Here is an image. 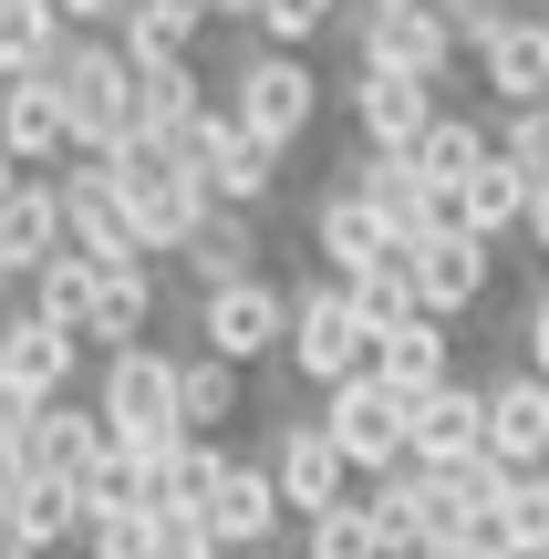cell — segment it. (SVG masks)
<instances>
[{
    "instance_id": "obj_1",
    "label": "cell",
    "mask_w": 549,
    "mask_h": 559,
    "mask_svg": "<svg viewBox=\"0 0 549 559\" xmlns=\"http://www.w3.org/2000/svg\"><path fill=\"white\" fill-rule=\"evenodd\" d=\"M52 94L62 115H73V156H124V145L145 135V73L124 41L104 32H73V52L52 62Z\"/></svg>"
},
{
    "instance_id": "obj_2",
    "label": "cell",
    "mask_w": 549,
    "mask_h": 559,
    "mask_svg": "<svg viewBox=\"0 0 549 559\" xmlns=\"http://www.w3.org/2000/svg\"><path fill=\"white\" fill-rule=\"evenodd\" d=\"M115 166V187H124V207H135V228H145V249H198V228L218 218V187H207V166L187 156V145H166V135H135L124 156H104Z\"/></svg>"
},
{
    "instance_id": "obj_3",
    "label": "cell",
    "mask_w": 549,
    "mask_h": 559,
    "mask_svg": "<svg viewBox=\"0 0 549 559\" xmlns=\"http://www.w3.org/2000/svg\"><path fill=\"white\" fill-rule=\"evenodd\" d=\"M322 425H332V445L353 456V477H405V466H415V394H405V383H384V373L332 383V394H322Z\"/></svg>"
},
{
    "instance_id": "obj_4",
    "label": "cell",
    "mask_w": 549,
    "mask_h": 559,
    "mask_svg": "<svg viewBox=\"0 0 549 559\" xmlns=\"http://www.w3.org/2000/svg\"><path fill=\"white\" fill-rule=\"evenodd\" d=\"M290 373L301 383H353V373H373V321L353 311V280H311V290H290Z\"/></svg>"
},
{
    "instance_id": "obj_5",
    "label": "cell",
    "mask_w": 549,
    "mask_h": 559,
    "mask_svg": "<svg viewBox=\"0 0 549 559\" xmlns=\"http://www.w3.org/2000/svg\"><path fill=\"white\" fill-rule=\"evenodd\" d=\"M228 115H239L260 145L290 156V145L311 135V115H322V73H311L301 52H270L260 41V52H239V73H228Z\"/></svg>"
},
{
    "instance_id": "obj_6",
    "label": "cell",
    "mask_w": 549,
    "mask_h": 559,
    "mask_svg": "<svg viewBox=\"0 0 549 559\" xmlns=\"http://www.w3.org/2000/svg\"><path fill=\"white\" fill-rule=\"evenodd\" d=\"M62 218H73V249H83L94 270H145V260H156L104 156H73V166H62Z\"/></svg>"
},
{
    "instance_id": "obj_7",
    "label": "cell",
    "mask_w": 549,
    "mask_h": 559,
    "mask_svg": "<svg viewBox=\"0 0 549 559\" xmlns=\"http://www.w3.org/2000/svg\"><path fill=\"white\" fill-rule=\"evenodd\" d=\"M270 477H281V498H290V519H332V508H353V456L332 445V425L322 415H290L281 436H270Z\"/></svg>"
},
{
    "instance_id": "obj_8",
    "label": "cell",
    "mask_w": 549,
    "mask_h": 559,
    "mask_svg": "<svg viewBox=\"0 0 549 559\" xmlns=\"http://www.w3.org/2000/svg\"><path fill=\"white\" fill-rule=\"evenodd\" d=\"M83 383V332L41 311H11L0 321V404H62Z\"/></svg>"
},
{
    "instance_id": "obj_9",
    "label": "cell",
    "mask_w": 549,
    "mask_h": 559,
    "mask_svg": "<svg viewBox=\"0 0 549 559\" xmlns=\"http://www.w3.org/2000/svg\"><path fill=\"white\" fill-rule=\"evenodd\" d=\"M177 383H187V353L135 342V353H104L94 404H104V425H115V436H145V425H187V415H177Z\"/></svg>"
},
{
    "instance_id": "obj_10",
    "label": "cell",
    "mask_w": 549,
    "mask_h": 559,
    "mask_svg": "<svg viewBox=\"0 0 549 559\" xmlns=\"http://www.w3.org/2000/svg\"><path fill=\"white\" fill-rule=\"evenodd\" d=\"M353 187H363V198L394 218V239H405V249H426V239H456V228H467V218H456V198H446V187H435L415 156H384V145H363Z\"/></svg>"
},
{
    "instance_id": "obj_11",
    "label": "cell",
    "mask_w": 549,
    "mask_h": 559,
    "mask_svg": "<svg viewBox=\"0 0 549 559\" xmlns=\"http://www.w3.org/2000/svg\"><path fill=\"white\" fill-rule=\"evenodd\" d=\"M353 41H363V73H415V83H446L467 52L446 11H353Z\"/></svg>"
},
{
    "instance_id": "obj_12",
    "label": "cell",
    "mask_w": 549,
    "mask_h": 559,
    "mask_svg": "<svg viewBox=\"0 0 549 559\" xmlns=\"http://www.w3.org/2000/svg\"><path fill=\"white\" fill-rule=\"evenodd\" d=\"M198 332H207V353H228V362L249 373L260 353H290V290H270V280L207 290V300H198Z\"/></svg>"
},
{
    "instance_id": "obj_13",
    "label": "cell",
    "mask_w": 549,
    "mask_h": 559,
    "mask_svg": "<svg viewBox=\"0 0 549 559\" xmlns=\"http://www.w3.org/2000/svg\"><path fill=\"white\" fill-rule=\"evenodd\" d=\"M62 249H73L62 177H11V187H0V270H11V280H41Z\"/></svg>"
},
{
    "instance_id": "obj_14",
    "label": "cell",
    "mask_w": 549,
    "mask_h": 559,
    "mask_svg": "<svg viewBox=\"0 0 549 559\" xmlns=\"http://www.w3.org/2000/svg\"><path fill=\"white\" fill-rule=\"evenodd\" d=\"M187 156L207 166V187H218V207H249V218H260V198L281 187V145H260V135H249L239 115H228V104H218V115L198 124V135H187Z\"/></svg>"
},
{
    "instance_id": "obj_15",
    "label": "cell",
    "mask_w": 549,
    "mask_h": 559,
    "mask_svg": "<svg viewBox=\"0 0 549 559\" xmlns=\"http://www.w3.org/2000/svg\"><path fill=\"white\" fill-rule=\"evenodd\" d=\"M488 456L509 466V477L549 466V373H539V362L488 373Z\"/></svg>"
},
{
    "instance_id": "obj_16",
    "label": "cell",
    "mask_w": 549,
    "mask_h": 559,
    "mask_svg": "<svg viewBox=\"0 0 549 559\" xmlns=\"http://www.w3.org/2000/svg\"><path fill=\"white\" fill-rule=\"evenodd\" d=\"M311 239H322V270H332V280H363L373 260H394V249H405V239H394V218H384V207H373L353 177L322 187V207H311Z\"/></svg>"
},
{
    "instance_id": "obj_17",
    "label": "cell",
    "mask_w": 549,
    "mask_h": 559,
    "mask_svg": "<svg viewBox=\"0 0 549 559\" xmlns=\"http://www.w3.org/2000/svg\"><path fill=\"white\" fill-rule=\"evenodd\" d=\"M353 115H363V145L415 156V145L446 124V104H435V83H415V73H363L353 83Z\"/></svg>"
},
{
    "instance_id": "obj_18",
    "label": "cell",
    "mask_w": 549,
    "mask_h": 559,
    "mask_svg": "<svg viewBox=\"0 0 549 559\" xmlns=\"http://www.w3.org/2000/svg\"><path fill=\"white\" fill-rule=\"evenodd\" d=\"M198 519H207V539H218L228 559H249V549H270V539H281L290 498H281V477H270V466H228V477H218V498H207Z\"/></svg>"
},
{
    "instance_id": "obj_19",
    "label": "cell",
    "mask_w": 549,
    "mask_h": 559,
    "mask_svg": "<svg viewBox=\"0 0 549 559\" xmlns=\"http://www.w3.org/2000/svg\"><path fill=\"white\" fill-rule=\"evenodd\" d=\"M488 456V383H435V394H415V466H467Z\"/></svg>"
},
{
    "instance_id": "obj_20",
    "label": "cell",
    "mask_w": 549,
    "mask_h": 559,
    "mask_svg": "<svg viewBox=\"0 0 549 559\" xmlns=\"http://www.w3.org/2000/svg\"><path fill=\"white\" fill-rule=\"evenodd\" d=\"M83 519H94V508H83L73 477H11V487H0V539H11V549L52 559L62 539H83Z\"/></svg>"
},
{
    "instance_id": "obj_21",
    "label": "cell",
    "mask_w": 549,
    "mask_h": 559,
    "mask_svg": "<svg viewBox=\"0 0 549 559\" xmlns=\"http://www.w3.org/2000/svg\"><path fill=\"white\" fill-rule=\"evenodd\" d=\"M477 73H488V94L509 104V115L549 104V21H539V11H509V32L477 52Z\"/></svg>"
},
{
    "instance_id": "obj_22",
    "label": "cell",
    "mask_w": 549,
    "mask_h": 559,
    "mask_svg": "<svg viewBox=\"0 0 549 559\" xmlns=\"http://www.w3.org/2000/svg\"><path fill=\"white\" fill-rule=\"evenodd\" d=\"M0 135H11V166L41 177V166L73 156V115H62L52 83H0Z\"/></svg>"
},
{
    "instance_id": "obj_23",
    "label": "cell",
    "mask_w": 549,
    "mask_h": 559,
    "mask_svg": "<svg viewBox=\"0 0 549 559\" xmlns=\"http://www.w3.org/2000/svg\"><path fill=\"white\" fill-rule=\"evenodd\" d=\"M415 280H426V311H435V321H456V311H477V300H488L498 249H488V239H467V228H456V239H426V249H415Z\"/></svg>"
},
{
    "instance_id": "obj_24",
    "label": "cell",
    "mask_w": 549,
    "mask_h": 559,
    "mask_svg": "<svg viewBox=\"0 0 549 559\" xmlns=\"http://www.w3.org/2000/svg\"><path fill=\"white\" fill-rule=\"evenodd\" d=\"M62 52H73L62 0H0V83H52Z\"/></svg>"
},
{
    "instance_id": "obj_25",
    "label": "cell",
    "mask_w": 549,
    "mask_h": 559,
    "mask_svg": "<svg viewBox=\"0 0 549 559\" xmlns=\"http://www.w3.org/2000/svg\"><path fill=\"white\" fill-rule=\"evenodd\" d=\"M373 373H384V383H405V394H435V383H456V353H446V321H435V311L394 321V332L373 342Z\"/></svg>"
},
{
    "instance_id": "obj_26",
    "label": "cell",
    "mask_w": 549,
    "mask_h": 559,
    "mask_svg": "<svg viewBox=\"0 0 549 559\" xmlns=\"http://www.w3.org/2000/svg\"><path fill=\"white\" fill-rule=\"evenodd\" d=\"M363 519H373V539H384V559H435V528H426V477H373L363 487Z\"/></svg>"
},
{
    "instance_id": "obj_27",
    "label": "cell",
    "mask_w": 549,
    "mask_h": 559,
    "mask_svg": "<svg viewBox=\"0 0 549 559\" xmlns=\"http://www.w3.org/2000/svg\"><path fill=\"white\" fill-rule=\"evenodd\" d=\"M145 73V135H166V145H187L218 104H207V73L198 62H135Z\"/></svg>"
},
{
    "instance_id": "obj_28",
    "label": "cell",
    "mask_w": 549,
    "mask_h": 559,
    "mask_svg": "<svg viewBox=\"0 0 549 559\" xmlns=\"http://www.w3.org/2000/svg\"><path fill=\"white\" fill-rule=\"evenodd\" d=\"M529 198H539V187L518 177L509 156H498L488 177H467V187H456V218H467V239H488V249H498L509 228H529Z\"/></svg>"
},
{
    "instance_id": "obj_29",
    "label": "cell",
    "mask_w": 549,
    "mask_h": 559,
    "mask_svg": "<svg viewBox=\"0 0 549 559\" xmlns=\"http://www.w3.org/2000/svg\"><path fill=\"white\" fill-rule=\"evenodd\" d=\"M187 270H198L207 290H239V280H260V218H249V207H218V218L198 228V249H187Z\"/></svg>"
},
{
    "instance_id": "obj_30",
    "label": "cell",
    "mask_w": 549,
    "mask_h": 559,
    "mask_svg": "<svg viewBox=\"0 0 549 559\" xmlns=\"http://www.w3.org/2000/svg\"><path fill=\"white\" fill-rule=\"evenodd\" d=\"M207 21H218V11H207V0H135L115 41H124V52H135V62H187V41H198Z\"/></svg>"
},
{
    "instance_id": "obj_31",
    "label": "cell",
    "mask_w": 549,
    "mask_h": 559,
    "mask_svg": "<svg viewBox=\"0 0 549 559\" xmlns=\"http://www.w3.org/2000/svg\"><path fill=\"white\" fill-rule=\"evenodd\" d=\"M156 332V270H104V300H94V353H135Z\"/></svg>"
},
{
    "instance_id": "obj_32",
    "label": "cell",
    "mask_w": 549,
    "mask_h": 559,
    "mask_svg": "<svg viewBox=\"0 0 549 559\" xmlns=\"http://www.w3.org/2000/svg\"><path fill=\"white\" fill-rule=\"evenodd\" d=\"M415 166H426V177L456 198L467 177H488V166H498V124H477V115H446L426 145H415Z\"/></svg>"
},
{
    "instance_id": "obj_33",
    "label": "cell",
    "mask_w": 549,
    "mask_h": 559,
    "mask_svg": "<svg viewBox=\"0 0 549 559\" xmlns=\"http://www.w3.org/2000/svg\"><path fill=\"white\" fill-rule=\"evenodd\" d=\"M94 300H104V270L83 260V249H62V260L32 280V311L62 321V332H83V342H94Z\"/></svg>"
},
{
    "instance_id": "obj_34",
    "label": "cell",
    "mask_w": 549,
    "mask_h": 559,
    "mask_svg": "<svg viewBox=\"0 0 549 559\" xmlns=\"http://www.w3.org/2000/svg\"><path fill=\"white\" fill-rule=\"evenodd\" d=\"M353 311L373 321V342H384L394 321H415V311H426V280H415V249H394V260H373L363 280H353Z\"/></svg>"
},
{
    "instance_id": "obj_35",
    "label": "cell",
    "mask_w": 549,
    "mask_h": 559,
    "mask_svg": "<svg viewBox=\"0 0 549 559\" xmlns=\"http://www.w3.org/2000/svg\"><path fill=\"white\" fill-rule=\"evenodd\" d=\"M177 415H187V436H218V425L239 415V362H228V353H187Z\"/></svg>"
},
{
    "instance_id": "obj_36",
    "label": "cell",
    "mask_w": 549,
    "mask_h": 559,
    "mask_svg": "<svg viewBox=\"0 0 549 559\" xmlns=\"http://www.w3.org/2000/svg\"><path fill=\"white\" fill-rule=\"evenodd\" d=\"M509 549L518 559H549V466L509 477Z\"/></svg>"
},
{
    "instance_id": "obj_37",
    "label": "cell",
    "mask_w": 549,
    "mask_h": 559,
    "mask_svg": "<svg viewBox=\"0 0 549 559\" xmlns=\"http://www.w3.org/2000/svg\"><path fill=\"white\" fill-rule=\"evenodd\" d=\"M83 559H156V508H115V519H83Z\"/></svg>"
},
{
    "instance_id": "obj_38",
    "label": "cell",
    "mask_w": 549,
    "mask_h": 559,
    "mask_svg": "<svg viewBox=\"0 0 549 559\" xmlns=\"http://www.w3.org/2000/svg\"><path fill=\"white\" fill-rule=\"evenodd\" d=\"M301 559H384V539H373V519H363V498H353V508H332V519H311Z\"/></svg>"
},
{
    "instance_id": "obj_39",
    "label": "cell",
    "mask_w": 549,
    "mask_h": 559,
    "mask_svg": "<svg viewBox=\"0 0 549 559\" xmlns=\"http://www.w3.org/2000/svg\"><path fill=\"white\" fill-rule=\"evenodd\" d=\"M332 11H343V0H260V21H249V32H260L270 52H301L311 32H332Z\"/></svg>"
},
{
    "instance_id": "obj_40",
    "label": "cell",
    "mask_w": 549,
    "mask_h": 559,
    "mask_svg": "<svg viewBox=\"0 0 549 559\" xmlns=\"http://www.w3.org/2000/svg\"><path fill=\"white\" fill-rule=\"evenodd\" d=\"M498 156H509L529 187H549V104H529V115H498Z\"/></svg>"
},
{
    "instance_id": "obj_41",
    "label": "cell",
    "mask_w": 549,
    "mask_h": 559,
    "mask_svg": "<svg viewBox=\"0 0 549 559\" xmlns=\"http://www.w3.org/2000/svg\"><path fill=\"white\" fill-rule=\"evenodd\" d=\"M156 559H228L207 539V519H187V508H156Z\"/></svg>"
},
{
    "instance_id": "obj_42",
    "label": "cell",
    "mask_w": 549,
    "mask_h": 559,
    "mask_svg": "<svg viewBox=\"0 0 549 559\" xmlns=\"http://www.w3.org/2000/svg\"><path fill=\"white\" fill-rule=\"evenodd\" d=\"M124 11H135V0H62V21H73V32H104V41L124 32Z\"/></svg>"
},
{
    "instance_id": "obj_43",
    "label": "cell",
    "mask_w": 549,
    "mask_h": 559,
    "mask_svg": "<svg viewBox=\"0 0 549 559\" xmlns=\"http://www.w3.org/2000/svg\"><path fill=\"white\" fill-rule=\"evenodd\" d=\"M518 332H529V362H539V373H549V290L529 300V321H518Z\"/></svg>"
},
{
    "instance_id": "obj_44",
    "label": "cell",
    "mask_w": 549,
    "mask_h": 559,
    "mask_svg": "<svg viewBox=\"0 0 549 559\" xmlns=\"http://www.w3.org/2000/svg\"><path fill=\"white\" fill-rule=\"evenodd\" d=\"M529 249H549V187L529 198Z\"/></svg>"
},
{
    "instance_id": "obj_45",
    "label": "cell",
    "mask_w": 549,
    "mask_h": 559,
    "mask_svg": "<svg viewBox=\"0 0 549 559\" xmlns=\"http://www.w3.org/2000/svg\"><path fill=\"white\" fill-rule=\"evenodd\" d=\"M207 11H218V21H260V0H207Z\"/></svg>"
},
{
    "instance_id": "obj_46",
    "label": "cell",
    "mask_w": 549,
    "mask_h": 559,
    "mask_svg": "<svg viewBox=\"0 0 549 559\" xmlns=\"http://www.w3.org/2000/svg\"><path fill=\"white\" fill-rule=\"evenodd\" d=\"M363 11H446V0H363Z\"/></svg>"
},
{
    "instance_id": "obj_47",
    "label": "cell",
    "mask_w": 549,
    "mask_h": 559,
    "mask_svg": "<svg viewBox=\"0 0 549 559\" xmlns=\"http://www.w3.org/2000/svg\"><path fill=\"white\" fill-rule=\"evenodd\" d=\"M446 559H518V549H446Z\"/></svg>"
},
{
    "instance_id": "obj_48",
    "label": "cell",
    "mask_w": 549,
    "mask_h": 559,
    "mask_svg": "<svg viewBox=\"0 0 549 559\" xmlns=\"http://www.w3.org/2000/svg\"><path fill=\"white\" fill-rule=\"evenodd\" d=\"M0 559H41V549H0Z\"/></svg>"
},
{
    "instance_id": "obj_49",
    "label": "cell",
    "mask_w": 549,
    "mask_h": 559,
    "mask_svg": "<svg viewBox=\"0 0 549 559\" xmlns=\"http://www.w3.org/2000/svg\"><path fill=\"white\" fill-rule=\"evenodd\" d=\"M249 559H281V549H249Z\"/></svg>"
},
{
    "instance_id": "obj_50",
    "label": "cell",
    "mask_w": 549,
    "mask_h": 559,
    "mask_svg": "<svg viewBox=\"0 0 549 559\" xmlns=\"http://www.w3.org/2000/svg\"><path fill=\"white\" fill-rule=\"evenodd\" d=\"M509 11H518V0H509Z\"/></svg>"
}]
</instances>
